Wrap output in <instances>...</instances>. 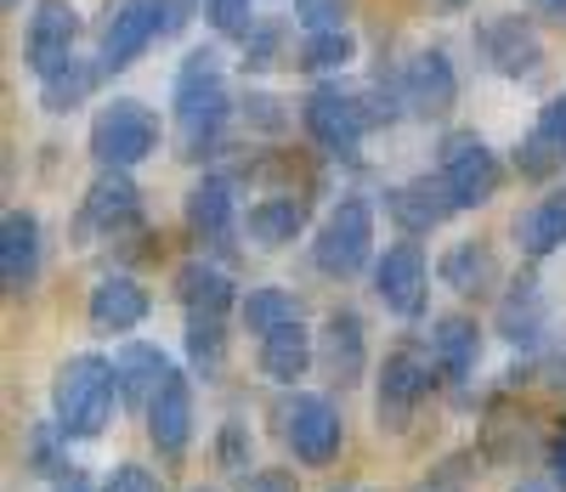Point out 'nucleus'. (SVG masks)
Here are the masks:
<instances>
[{
  "mask_svg": "<svg viewBox=\"0 0 566 492\" xmlns=\"http://www.w3.org/2000/svg\"><path fill=\"white\" fill-rule=\"evenodd\" d=\"M125 402V390H119V368L108 357H69L57 368V385H52V414L57 425L74 436V441H91V436H103L114 408Z\"/></svg>",
  "mask_w": 566,
  "mask_h": 492,
  "instance_id": "nucleus-2",
  "label": "nucleus"
},
{
  "mask_svg": "<svg viewBox=\"0 0 566 492\" xmlns=\"http://www.w3.org/2000/svg\"><path fill=\"white\" fill-rule=\"evenodd\" d=\"M391 221L402 227V232H431V227H442L459 205H453V192H448V181L437 176H419V181H402V187H391Z\"/></svg>",
  "mask_w": 566,
  "mask_h": 492,
  "instance_id": "nucleus-17",
  "label": "nucleus"
},
{
  "mask_svg": "<svg viewBox=\"0 0 566 492\" xmlns=\"http://www.w3.org/2000/svg\"><path fill=\"white\" fill-rule=\"evenodd\" d=\"M476 45H482V57H488L499 74H510V80H533V74L544 69V45H538L533 23H522L515 12L488 18V23L476 29Z\"/></svg>",
  "mask_w": 566,
  "mask_h": 492,
  "instance_id": "nucleus-11",
  "label": "nucleus"
},
{
  "mask_svg": "<svg viewBox=\"0 0 566 492\" xmlns=\"http://www.w3.org/2000/svg\"><path fill=\"white\" fill-rule=\"evenodd\" d=\"M0 7H23V0H0Z\"/></svg>",
  "mask_w": 566,
  "mask_h": 492,
  "instance_id": "nucleus-48",
  "label": "nucleus"
},
{
  "mask_svg": "<svg viewBox=\"0 0 566 492\" xmlns=\"http://www.w3.org/2000/svg\"><path fill=\"white\" fill-rule=\"evenodd\" d=\"M352 57H357V40H352L346 29H317V34H306V45H301V69H312V74L346 69Z\"/></svg>",
  "mask_w": 566,
  "mask_h": 492,
  "instance_id": "nucleus-31",
  "label": "nucleus"
},
{
  "mask_svg": "<svg viewBox=\"0 0 566 492\" xmlns=\"http://www.w3.org/2000/svg\"><path fill=\"white\" fill-rule=\"evenodd\" d=\"M148 441L165 459L187 453V441H193V385H187V374H170L159 397L148 402Z\"/></svg>",
  "mask_w": 566,
  "mask_h": 492,
  "instance_id": "nucleus-15",
  "label": "nucleus"
},
{
  "mask_svg": "<svg viewBox=\"0 0 566 492\" xmlns=\"http://www.w3.org/2000/svg\"><path fill=\"white\" fill-rule=\"evenodd\" d=\"M515 243H522L533 261L555 255L566 243V192H549L544 205H533L527 216H515Z\"/></svg>",
  "mask_w": 566,
  "mask_h": 492,
  "instance_id": "nucleus-24",
  "label": "nucleus"
},
{
  "mask_svg": "<svg viewBox=\"0 0 566 492\" xmlns=\"http://www.w3.org/2000/svg\"><path fill=\"white\" fill-rule=\"evenodd\" d=\"M515 492H560V486H544V481H522Z\"/></svg>",
  "mask_w": 566,
  "mask_h": 492,
  "instance_id": "nucleus-45",
  "label": "nucleus"
},
{
  "mask_svg": "<svg viewBox=\"0 0 566 492\" xmlns=\"http://www.w3.org/2000/svg\"><path fill=\"white\" fill-rule=\"evenodd\" d=\"M142 227V187L125 170H103L85 192V210H80V232H130Z\"/></svg>",
  "mask_w": 566,
  "mask_h": 492,
  "instance_id": "nucleus-12",
  "label": "nucleus"
},
{
  "mask_svg": "<svg viewBox=\"0 0 566 492\" xmlns=\"http://www.w3.org/2000/svg\"><path fill=\"white\" fill-rule=\"evenodd\" d=\"M205 12H210L216 34H227V40H244V34H250V23H255L250 0H205Z\"/></svg>",
  "mask_w": 566,
  "mask_h": 492,
  "instance_id": "nucleus-36",
  "label": "nucleus"
},
{
  "mask_svg": "<svg viewBox=\"0 0 566 492\" xmlns=\"http://www.w3.org/2000/svg\"><path fill=\"white\" fill-rule=\"evenodd\" d=\"M544 459H549V475H555V486L566 492V425L549 436V453H544Z\"/></svg>",
  "mask_w": 566,
  "mask_h": 492,
  "instance_id": "nucleus-43",
  "label": "nucleus"
},
{
  "mask_svg": "<svg viewBox=\"0 0 566 492\" xmlns=\"http://www.w3.org/2000/svg\"><path fill=\"white\" fill-rule=\"evenodd\" d=\"M176 294H181L187 317H221V312L232 306V283H227V272H216V266H205V261H193V266H181V272H176Z\"/></svg>",
  "mask_w": 566,
  "mask_h": 492,
  "instance_id": "nucleus-25",
  "label": "nucleus"
},
{
  "mask_svg": "<svg viewBox=\"0 0 566 492\" xmlns=\"http://www.w3.org/2000/svg\"><path fill=\"white\" fill-rule=\"evenodd\" d=\"M239 317H244L250 334H272V328H283V323L301 317V301H295L290 289H250L244 306H239Z\"/></svg>",
  "mask_w": 566,
  "mask_h": 492,
  "instance_id": "nucleus-30",
  "label": "nucleus"
},
{
  "mask_svg": "<svg viewBox=\"0 0 566 492\" xmlns=\"http://www.w3.org/2000/svg\"><path fill=\"white\" fill-rule=\"evenodd\" d=\"M424 255L419 243H391V250L380 255V266H374V294L386 301V312L397 317H419L424 312Z\"/></svg>",
  "mask_w": 566,
  "mask_h": 492,
  "instance_id": "nucleus-13",
  "label": "nucleus"
},
{
  "mask_svg": "<svg viewBox=\"0 0 566 492\" xmlns=\"http://www.w3.org/2000/svg\"><path fill=\"white\" fill-rule=\"evenodd\" d=\"M323 363L340 385H352L363 368H368V334H363V317L357 312H335L323 323Z\"/></svg>",
  "mask_w": 566,
  "mask_h": 492,
  "instance_id": "nucleus-22",
  "label": "nucleus"
},
{
  "mask_svg": "<svg viewBox=\"0 0 566 492\" xmlns=\"http://www.w3.org/2000/svg\"><path fill=\"white\" fill-rule=\"evenodd\" d=\"M544 7H549L555 18H566V0H544Z\"/></svg>",
  "mask_w": 566,
  "mask_h": 492,
  "instance_id": "nucleus-47",
  "label": "nucleus"
},
{
  "mask_svg": "<svg viewBox=\"0 0 566 492\" xmlns=\"http://www.w3.org/2000/svg\"><path fill=\"white\" fill-rule=\"evenodd\" d=\"M431 492H442V486H431Z\"/></svg>",
  "mask_w": 566,
  "mask_h": 492,
  "instance_id": "nucleus-50",
  "label": "nucleus"
},
{
  "mask_svg": "<svg viewBox=\"0 0 566 492\" xmlns=\"http://www.w3.org/2000/svg\"><path fill=\"white\" fill-rule=\"evenodd\" d=\"M295 18L306 34L317 29H346V0H295Z\"/></svg>",
  "mask_w": 566,
  "mask_h": 492,
  "instance_id": "nucleus-37",
  "label": "nucleus"
},
{
  "mask_svg": "<svg viewBox=\"0 0 566 492\" xmlns=\"http://www.w3.org/2000/svg\"><path fill=\"white\" fill-rule=\"evenodd\" d=\"M499 328L510 346H538L544 328H549V301H544V289L538 278H522L504 301H499Z\"/></svg>",
  "mask_w": 566,
  "mask_h": 492,
  "instance_id": "nucleus-20",
  "label": "nucleus"
},
{
  "mask_svg": "<svg viewBox=\"0 0 566 492\" xmlns=\"http://www.w3.org/2000/svg\"><path fill=\"white\" fill-rule=\"evenodd\" d=\"M165 34V0H119L108 29H103V69H130L148 45Z\"/></svg>",
  "mask_w": 566,
  "mask_h": 492,
  "instance_id": "nucleus-10",
  "label": "nucleus"
},
{
  "mask_svg": "<svg viewBox=\"0 0 566 492\" xmlns=\"http://www.w3.org/2000/svg\"><path fill=\"white\" fill-rule=\"evenodd\" d=\"M69 441H74V436H69L57 419H52V425H34V430H29V470H34V475H63V470H69Z\"/></svg>",
  "mask_w": 566,
  "mask_h": 492,
  "instance_id": "nucleus-32",
  "label": "nucleus"
},
{
  "mask_svg": "<svg viewBox=\"0 0 566 492\" xmlns=\"http://www.w3.org/2000/svg\"><path fill=\"white\" fill-rule=\"evenodd\" d=\"M244 114H250V125H261V130H277V125H283L277 96H266V91H255V96H250V108H244Z\"/></svg>",
  "mask_w": 566,
  "mask_h": 492,
  "instance_id": "nucleus-40",
  "label": "nucleus"
},
{
  "mask_svg": "<svg viewBox=\"0 0 566 492\" xmlns=\"http://www.w3.org/2000/svg\"><path fill=\"white\" fill-rule=\"evenodd\" d=\"M170 103H176V125H181L187 154H210L221 125H227V63H221L216 45H199V52L181 57Z\"/></svg>",
  "mask_w": 566,
  "mask_h": 492,
  "instance_id": "nucleus-1",
  "label": "nucleus"
},
{
  "mask_svg": "<svg viewBox=\"0 0 566 492\" xmlns=\"http://www.w3.org/2000/svg\"><path fill=\"white\" fill-rule=\"evenodd\" d=\"M437 357H419V352H391L386 368H380V397H374V408H380V430H408V419L419 414V402L431 397V374Z\"/></svg>",
  "mask_w": 566,
  "mask_h": 492,
  "instance_id": "nucleus-7",
  "label": "nucleus"
},
{
  "mask_svg": "<svg viewBox=\"0 0 566 492\" xmlns=\"http://www.w3.org/2000/svg\"><path fill=\"white\" fill-rule=\"evenodd\" d=\"M283 436H290L301 464H328L346 441V425L328 397H295V402H283Z\"/></svg>",
  "mask_w": 566,
  "mask_h": 492,
  "instance_id": "nucleus-8",
  "label": "nucleus"
},
{
  "mask_svg": "<svg viewBox=\"0 0 566 492\" xmlns=\"http://www.w3.org/2000/svg\"><path fill=\"white\" fill-rule=\"evenodd\" d=\"M560 159H566V147L555 136H544V130H533L522 147H515V170H522L527 181H549L560 170Z\"/></svg>",
  "mask_w": 566,
  "mask_h": 492,
  "instance_id": "nucleus-33",
  "label": "nucleus"
},
{
  "mask_svg": "<svg viewBox=\"0 0 566 492\" xmlns=\"http://www.w3.org/2000/svg\"><path fill=\"white\" fill-rule=\"evenodd\" d=\"M216 459H221V470H232V475H244V464H250V430L232 419V425H221V441H216Z\"/></svg>",
  "mask_w": 566,
  "mask_h": 492,
  "instance_id": "nucleus-38",
  "label": "nucleus"
},
{
  "mask_svg": "<svg viewBox=\"0 0 566 492\" xmlns=\"http://www.w3.org/2000/svg\"><path fill=\"white\" fill-rule=\"evenodd\" d=\"M97 74H108V69H103V63L91 69V63L74 57V63H63L57 74H45V80H40V103L52 108V114H74L85 96H91V85H97Z\"/></svg>",
  "mask_w": 566,
  "mask_h": 492,
  "instance_id": "nucleus-29",
  "label": "nucleus"
},
{
  "mask_svg": "<svg viewBox=\"0 0 566 492\" xmlns=\"http://www.w3.org/2000/svg\"><path fill=\"white\" fill-rule=\"evenodd\" d=\"M538 130H544V136H555V142L566 147V91L555 96V103H544V114H538Z\"/></svg>",
  "mask_w": 566,
  "mask_h": 492,
  "instance_id": "nucleus-41",
  "label": "nucleus"
},
{
  "mask_svg": "<svg viewBox=\"0 0 566 492\" xmlns=\"http://www.w3.org/2000/svg\"><path fill=\"white\" fill-rule=\"evenodd\" d=\"M306 368H312V334L301 328V317L272 328V334H261V374L272 385H301Z\"/></svg>",
  "mask_w": 566,
  "mask_h": 492,
  "instance_id": "nucleus-21",
  "label": "nucleus"
},
{
  "mask_svg": "<svg viewBox=\"0 0 566 492\" xmlns=\"http://www.w3.org/2000/svg\"><path fill=\"white\" fill-rule=\"evenodd\" d=\"M103 492H159V481L142 464H114V475L103 481Z\"/></svg>",
  "mask_w": 566,
  "mask_h": 492,
  "instance_id": "nucleus-39",
  "label": "nucleus"
},
{
  "mask_svg": "<svg viewBox=\"0 0 566 492\" xmlns=\"http://www.w3.org/2000/svg\"><path fill=\"white\" fill-rule=\"evenodd\" d=\"M57 492H91V486H85V481L74 475V481H69V486H57Z\"/></svg>",
  "mask_w": 566,
  "mask_h": 492,
  "instance_id": "nucleus-46",
  "label": "nucleus"
},
{
  "mask_svg": "<svg viewBox=\"0 0 566 492\" xmlns=\"http://www.w3.org/2000/svg\"><path fill=\"white\" fill-rule=\"evenodd\" d=\"M368 250H374V210H368V199H340L335 210H328L323 232L312 238L317 272L352 278V272L368 266Z\"/></svg>",
  "mask_w": 566,
  "mask_h": 492,
  "instance_id": "nucleus-4",
  "label": "nucleus"
},
{
  "mask_svg": "<svg viewBox=\"0 0 566 492\" xmlns=\"http://www.w3.org/2000/svg\"><path fill=\"white\" fill-rule=\"evenodd\" d=\"M306 136L323 147V154H335V159H357V142L368 130V114H363V96H346L340 85H317L306 96Z\"/></svg>",
  "mask_w": 566,
  "mask_h": 492,
  "instance_id": "nucleus-6",
  "label": "nucleus"
},
{
  "mask_svg": "<svg viewBox=\"0 0 566 492\" xmlns=\"http://www.w3.org/2000/svg\"><path fill=\"white\" fill-rule=\"evenodd\" d=\"M560 385H566V357H560Z\"/></svg>",
  "mask_w": 566,
  "mask_h": 492,
  "instance_id": "nucleus-49",
  "label": "nucleus"
},
{
  "mask_svg": "<svg viewBox=\"0 0 566 492\" xmlns=\"http://www.w3.org/2000/svg\"><path fill=\"white\" fill-rule=\"evenodd\" d=\"M402 108L408 114H448L453 108V96H459V74H453V63H448V52H413L408 57V69H402Z\"/></svg>",
  "mask_w": 566,
  "mask_h": 492,
  "instance_id": "nucleus-14",
  "label": "nucleus"
},
{
  "mask_svg": "<svg viewBox=\"0 0 566 492\" xmlns=\"http://www.w3.org/2000/svg\"><path fill=\"white\" fill-rule=\"evenodd\" d=\"M442 181H448L459 210H482L493 192H499V159H493V147L476 130H453L442 142Z\"/></svg>",
  "mask_w": 566,
  "mask_h": 492,
  "instance_id": "nucleus-5",
  "label": "nucleus"
},
{
  "mask_svg": "<svg viewBox=\"0 0 566 492\" xmlns=\"http://www.w3.org/2000/svg\"><path fill=\"white\" fill-rule=\"evenodd\" d=\"M187 18H193V0H165V34H181Z\"/></svg>",
  "mask_w": 566,
  "mask_h": 492,
  "instance_id": "nucleus-44",
  "label": "nucleus"
},
{
  "mask_svg": "<svg viewBox=\"0 0 566 492\" xmlns=\"http://www.w3.org/2000/svg\"><path fill=\"white\" fill-rule=\"evenodd\" d=\"M187 357H193V368H205V374L221 368L227 339H221V323L216 317H193V323H187Z\"/></svg>",
  "mask_w": 566,
  "mask_h": 492,
  "instance_id": "nucleus-34",
  "label": "nucleus"
},
{
  "mask_svg": "<svg viewBox=\"0 0 566 492\" xmlns=\"http://www.w3.org/2000/svg\"><path fill=\"white\" fill-rule=\"evenodd\" d=\"M437 278L448 289H459V294H476V289H488L499 278V266H493L488 243H453V250L442 255V266H437Z\"/></svg>",
  "mask_w": 566,
  "mask_h": 492,
  "instance_id": "nucleus-28",
  "label": "nucleus"
},
{
  "mask_svg": "<svg viewBox=\"0 0 566 492\" xmlns=\"http://www.w3.org/2000/svg\"><path fill=\"white\" fill-rule=\"evenodd\" d=\"M154 147H159V114L136 96H114L91 119V159L103 170H136L142 159H154Z\"/></svg>",
  "mask_w": 566,
  "mask_h": 492,
  "instance_id": "nucleus-3",
  "label": "nucleus"
},
{
  "mask_svg": "<svg viewBox=\"0 0 566 492\" xmlns=\"http://www.w3.org/2000/svg\"><path fill=\"white\" fill-rule=\"evenodd\" d=\"M114 368H119V390H125V402H130V408H142V414H148V402L159 397V385L176 374V368H170V357H165L159 346H148V339H130V346L114 357Z\"/></svg>",
  "mask_w": 566,
  "mask_h": 492,
  "instance_id": "nucleus-19",
  "label": "nucleus"
},
{
  "mask_svg": "<svg viewBox=\"0 0 566 492\" xmlns=\"http://www.w3.org/2000/svg\"><path fill=\"white\" fill-rule=\"evenodd\" d=\"M148 306L154 301L136 278H103L85 301V323H91V334H130V328H142Z\"/></svg>",
  "mask_w": 566,
  "mask_h": 492,
  "instance_id": "nucleus-16",
  "label": "nucleus"
},
{
  "mask_svg": "<svg viewBox=\"0 0 566 492\" xmlns=\"http://www.w3.org/2000/svg\"><path fill=\"white\" fill-rule=\"evenodd\" d=\"M244 492H295V475L290 470H261L244 481Z\"/></svg>",
  "mask_w": 566,
  "mask_h": 492,
  "instance_id": "nucleus-42",
  "label": "nucleus"
},
{
  "mask_svg": "<svg viewBox=\"0 0 566 492\" xmlns=\"http://www.w3.org/2000/svg\"><path fill=\"white\" fill-rule=\"evenodd\" d=\"M40 272V221L29 210H7L0 221V278L12 294H23Z\"/></svg>",
  "mask_w": 566,
  "mask_h": 492,
  "instance_id": "nucleus-18",
  "label": "nucleus"
},
{
  "mask_svg": "<svg viewBox=\"0 0 566 492\" xmlns=\"http://www.w3.org/2000/svg\"><path fill=\"white\" fill-rule=\"evenodd\" d=\"M277 52H283V23H277V18L250 23V34H244V69H250V74H261V69H272V63H277Z\"/></svg>",
  "mask_w": 566,
  "mask_h": 492,
  "instance_id": "nucleus-35",
  "label": "nucleus"
},
{
  "mask_svg": "<svg viewBox=\"0 0 566 492\" xmlns=\"http://www.w3.org/2000/svg\"><path fill=\"white\" fill-rule=\"evenodd\" d=\"M74 34H80V12L69 0H40L29 12V34H23V63L45 80L63 63H74Z\"/></svg>",
  "mask_w": 566,
  "mask_h": 492,
  "instance_id": "nucleus-9",
  "label": "nucleus"
},
{
  "mask_svg": "<svg viewBox=\"0 0 566 492\" xmlns=\"http://www.w3.org/2000/svg\"><path fill=\"white\" fill-rule=\"evenodd\" d=\"M187 227H193L205 243H221L232 232V181L205 176L187 187Z\"/></svg>",
  "mask_w": 566,
  "mask_h": 492,
  "instance_id": "nucleus-23",
  "label": "nucleus"
},
{
  "mask_svg": "<svg viewBox=\"0 0 566 492\" xmlns=\"http://www.w3.org/2000/svg\"><path fill=\"white\" fill-rule=\"evenodd\" d=\"M476 352H482V334H476L470 317H442L431 328V357L448 379H464L470 368H476Z\"/></svg>",
  "mask_w": 566,
  "mask_h": 492,
  "instance_id": "nucleus-26",
  "label": "nucleus"
},
{
  "mask_svg": "<svg viewBox=\"0 0 566 492\" xmlns=\"http://www.w3.org/2000/svg\"><path fill=\"white\" fill-rule=\"evenodd\" d=\"M244 232L261 243V250H277V243H295L306 232V205L301 199H261L244 221Z\"/></svg>",
  "mask_w": 566,
  "mask_h": 492,
  "instance_id": "nucleus-27",
  "label": "nucleus"
}]
</instances>
